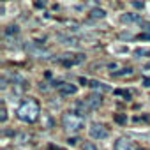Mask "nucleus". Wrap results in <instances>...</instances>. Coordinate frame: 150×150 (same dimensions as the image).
<instances>
[{
  "label": "nucleus",
  "instance_id": "obj_12",
  "mask_svg": "<svg viewBox=\"0 0 150 150\" xmlns=\"http://www.w3.org/2000/svg\"><path fill=\"white\" fill-rule=\"evenodd\" d=\"M104 14H106V13H104L103 9H94V11L90 13V16H92V18H103Z\"/></svg>",
  "mask_w": 150,
  "mask_h": 150
},
{
  "label": "nucleus",
  "instance_id": "obj_2",
  "mask_svg": "<svg viewBox=\"0 0 150 150\" xmlns=\"http://www.w3.org/2000/svg\"><path fill=\"white\" fill-rule=\"evenodd\" d=\"M83 124H85L83 117H80L78 113H74V111H65L62 115V125L67 131H80L83 127Z\"/></svg>",
  "mask_w": 150,
  "mask_h": 150
},
{
  "label": "nucleus",
  "instance_id": "obj_8",
  "mask_svg": "<svg viewBox=\"0 0 150 150\" xmlns=\"http://www.w3.org/2000/svg\"><path fill=\"white\" fill-rule=\"evenodd\" d=\"M88 87H92V88H96V90H101V92H108V90H110V87H106L104 83L96 81V80H92V81L88 83Z\"/></svg>",
  "mask_w": 150,
  "mask_h": 150
},
{
  "label": "nucleus",
  "instance_id": "obj_4",
  "mask_svg": "<svg viewBox=\"0 0 150 150\" xmlns=\"http://www.w3.org/2000/svg\"><path fill=\"white\" fill-rule=\"evenodd\" d=\"M113 150H134V145H132V141H129L127 138H120V139L115 143Z\"/></svg>",
  "mask_w": 150,
  "mask_h": 150
},
{
  "label": "nucleus",
  "instance_id": "obj_21",
  "mask_svg": "<svg viewBox=\"0 0 150 150\" xmlns=\"http://www.w3.org/2000/svg\"><path fill=\"white\" fill-rule=\"evenodd\" d=\"M145 67H146V69H150V64H146V65H145Z\"/></svg>",
  "mask_w": 150,
  "mask_h": 150
},
{
  "label": "nucleus",
  "instance_id": "obj_17",
  "mask_svg": "<svg viewBox=\"0 0 150 150\" xmlns=\"http://www.w3.org/2000/svg\"><path fill=\"white\" fill-rule=\"evenodd\" d=\"M83 150H97V148H96L92 143H85V145H83Z\"/></svg>",
  "mask_w": 150,
  "mask_h": 150
},
{
  "label": "nucleus",
  "instance_id": "obj_10",
  "mask_svg": "<svg viewBox=\"0 0 150 150\" xmlns=\"http://www.w3.org/2000/svg\"><path fill=\"white\" fill-rule=\"evenodd\" d=\"M122 21H141V16L139 14H124Z\"/></svg>",
  "mask_w": 150,
  "mask_h": 150
},
{
  "label": "nucleus",
  "instance_id": "obj_11",
  "mask_svg": "<svg viewBox=\"0 0 150 150\" xmlns=\"http://www.w3.org/2000/svg\"><path fill=\"white\" fill-rule=\"evenodd\" d=\"M134 55H136V57H141V55H148V57H150V50H148V48H138V50L134 51Z\"/></svg>",
  "mask_w": 150,
  "mask_h": 150
},
{
  "label": "nucleus",
  "instance_id": "obj_16",
  "mask_svg": "<svg viewBox=\"0 0 150 150\" xmlns=\"http://www.w3.org/2000/svg\"><path fill=\"white\" fill-rule=\"evenodd\" d=\"M115 120H117L118 124H125V122H127V117H125V115H115Z\"/></svg>",
  "mask_w": 150,
  "mask_h": 150
},
{
  "label": "nucleus",
  "instance_id": "obj_1",
  "mask_svg": "<svg viewBox=\"0 0 150 150\" xmlns=\"http://www.w3.org/2000/svg\"><path fill=\"white\" fill-rule=\"evenodd\" d=\"M16 115L23 122H34V120H37V117H39V104H37V101H34V99L23 101L20 104Z\"/></svg>",
  "mask_w": 150,
  "mask_h": 150
},
{
  "label": "nucleus",
  "instance_id": "obj_5",
  "mask_svg": "<svg viewBox=\"0 0 150 150\" xmlns=\"http://www.w3.org/2000/svg\"><path fill=\"white\" fill-rule=\"evenodd\" d=\"M76 90H78V87L72 83H60V87H58V92L62 96H72V94H76Z\"/></svg>",
  "mask_w": 150,
  "mask_h": 150
},
{
  "label": "nucleus",
  "instance_id": "obj_18",
  "mask_svg": "<svg viewBox=\"0 0 150 150\" xmlns=\"http://www.w3.org/2000/svg\"><path fill=\"white\" fill-rule=\"evenodd\" d=\"M67 141H69V143H71V145H74V143H76V141H78V139H76V138H69V139H67Z\"/></svg>",
  "mask_w": 150,
  "mask_h": 150
},
{
  "label": "nucleus",
  "instance_id": "obj_6",
  "mask_svg": "<svg viewBox=\"0 0 150 150\" xmlns=\"http://www.w3.org/2000/svg\"><path fill=\"white\" fill-rule=\"evenodd\" d=\"M88 111H90V108H88V104L85 103V99H83V101H78L76 104H74V113H78L80 117H85Z\"/></svg>",
  "mask_w": 150,
  "mask_h": 150
},
{
  "label": "nucleus",
  "instance_id": "obj_7",
  "mask_svg": "<svg viewBox=\"0 0 150 150\" xmlns=\"http://www.w3.org/2000/svg\"><path fill=\"white\" fill-rule=\"evenodd\" d=\"M85 103L88 104V108H90V110L97 108V106L101 104V94H90L88 97H85Z\"/></svg>",
  "mask_w": 150,
  "mask_h": 150
},
{
  "label": "nucleus",
  "instance_id": "obj_9",
  "mask_svg": "<svg viewBox=\"0 0 150 150\" xmlns=\"http://www.w3.org/2000/svg\"><path fill=\"white\" fill-rule=\"evenodd\" d=\"M125 74H132V67H122L120 71H113V76H125Z\"/></svg>",
  "mask_w": 150,
  "mask_h": 150
},
{
  "label": "nucleus",
  "instance_id": "obj_3",
  "mask_svg": "<svg viewBox=\"0 0 150 150\" xmlns=\"http://www.w3.org/2000/svg\"><path fill=\"white\" fill-rule=\"evenodd\" d=\"M88 132H90V136H92L94 139H104V138L108 136V129H106L103 124H92Z\"/></svg>",
  "mask_w": 150,
  "mask_h": 150
},
{
  "label": "nucleus",
  "instance_id": "obj_15",
  "mask_svg": "<svg viewBox=\"0 0 150 150\" xmlns=\"http://www.w3.org/2000/svg\"><path fill=\"white\" fill-rule=\"evenodd\" d=\"M6 34H7V35H9V34H18V27H16V25H11V27H7Z\"/></svg>",
  "mask_w": 150,
  "mask_h": 150
},
{
  "label": "nucleus",
  "instance_id": "obj_14",
  "mask_svg": "<svg viewBox=\"0 0 150 150\" xmlns=\"http://www.w3.org/2000/svg\"><path fill=\"white\" fill-rule=\"evenodd\" d=\"M0 120L6 122L7 120V111H6V106H2V110H0Z\"/></svg>",
  "mask_w": 150,
  "mask_h": 150
},
{
  "label": "nucleus",
  "instance_id": "obj_20",
  "mask_svg": "<svg viewBox=\"0 0 150 150\" xmlns=\"http://www.w3.org/2000/svg\"><path fill=\"white\" fill-rule=\"evenodd\" d=\"M141 39H150V34H141Z\"/></svg>",
  "mask_w": 150,
  "mask_h": 150
},
{
  "label": "nucleus",
  "instance_id": "obj_13",
  "mask_svg": "<svg viewBox=\"0 0 150 150\" xmlns=\"http://www.w3.org/2000/svg\"><path fill=\"white\" fill-rule=\"evenodd\" d=\"M113 94H117V96H124V97H127V99L131 97V94H129L127 90H120V88H118V90H113Z\"/></svg>",
  "mask_w": 150,
  "mask_h": 150
},
{
  "label": "nucleus",
  "instance_id": "obj_19",
  "mask_svg": "<svg viewBox=\"0 0 150 150\" xmlns=\"http://www.w3.org/2000/svg\"><path fill=\"white\" fill-rule=\"evenodd\" d=\"M143 83H145V87H150V80H148V78H145Z\"/></svg>",
  "mask_w": 150,
  "mask_h": 150
}]
</instances>
